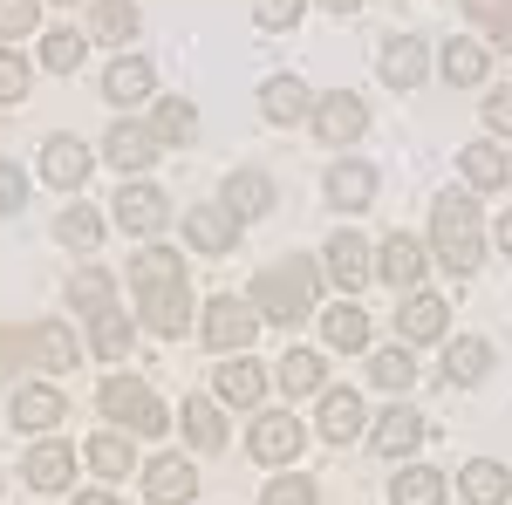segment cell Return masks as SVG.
I'll use <instances>...</instances> for the list:
<instances>
[{
    "instance_id": "6da1fadb",
    "label": "cell",
    "mask_w": 512,
    "mask_h": 505,
    "mask_svg": "<svg viewBox=\"0 0 512 505\" xmlns=\"http://www.w3.org/2000/svg\"><path fill=\"white\" fill-rule=\"evenodd\" d=\"M253 308L267 314V321H301V314H315V301H321V267L315 260H301V253H287V260H274V267L253 280V294H246Z\"/></svg>"
},
{
    "instance_id": "7a4b0ae2",
    "label": "cell",
    "mask_w": 512,
    "mask_h": 505,
    "mask_svg": "<svg viewBox=\"0 0 512 505\" xmlns=\"http://www.w3.org/2000/svg\"><path fill=\"white\" fill-rule=\"evenodd\" d=\"M431 253L444 260V267L458 273H478V260H485V239H478V198H437V212H431Z\"/></svg>"
},
{
    "instance_id": "3957f363",
    "label": "cell",
    "mask_w": 512,
    "mask_h": 505,
    "mask_svg": "<svg viewBox=\"0 0 512 505\" xmlns=\"http://www.w3.org/2000/svg\"><path fill=\"white\" fill-rule=\"evenodd\" d=\"M96 410H103L117 430H137V437H164V424H171V410L158 403V389L137 383V376H110V383L96 389Z\"/></svg>"
},
{
    "instance_id": "277c9868",
    "label": "cell",
    "mask_w": 512,
    "mask_h": 505,
    "mask_svg": "<svg viewBox=\"0 0 512 505\" xmlns=\"http://www.w3.org/2000/svg\"><path fill=\"white\" fill-rule=\"evenodd\" d=\"M260 335V308L253 301H239V294H219L212 308H205V342L219 355H246V342Z\"/></svg>"
},
{
    "instance_id": "5b68a950",
    "label": "cell",
    "mask_w": 512,
    "mask_h": 505,
    "mask_svg": "<svg viewBox=\"0 0 512 505\" xmlns=\"http://www.w3.org/2000/svg\"><path fill=\"white\" fill-rule=\"evenodd\" d=\"M301 444H308V430H301L294 410H267V417L253 424V437H246V451H253L260 465H294Z\"/></svg>"
},
{
    "instance_id": "8992f818",
    "label": "cell",
    "mask_w": 512,
    "mask_h": 505,
    "mask_svg": "<svg viewBox=\"0 0 512 505\" xmlns=\"http://www.w3.org/2000/svg\"><path fill=\"white\" fill-rule=\"evenodd\" d=\"M185 239H192L198 253L219 260V253H233V246H239V212L226 205V198H205V205L185 212Z\"/></svg>"
},
{
    "instance_id": "52a82bcc",
    "label": "cell",
    "mask_w": 512,
    "mask_h": 505,
    "mask_svg": "<svg viewBox=\"0 0 512 505\" xmlns=\"http://www.w3.org/2000/svg\"><path fill=\"white\" fill-rule=\"evenodd\" d=\"M117 226H123V233H137V239H158L164 226H171V198H164L158 185H144V178L123 185V192H117Z\"/></svg>"
},
{
    "instance_id": "ba28073f",
    "label": "cell",
    "mask_w": 512,
    "mask_h": 505,
    "mask_svg": "<svg viewBox=\"0 0 512 505\" xmlns=\"http://www.w3.org/2000/svg\"><path fill=\"white\" fill-rule=\"evenodd\" d=\"M321 192H328V205H335V212H362V205H376V164H362V157L328 164Z\"/></svg>"
},
{
    "instance_id": "9c48e42d",
    "label": "cell",
    "mask_w": 512,
    "mask_h": 505,
    "mask_svg": "<svg viewBox=\"0 0 512 505\" xmlns=\"http://www.w3.org/2000/svg\"><path fill=\"white\" fill-rule=\"evenodd\" d=\"M362 130H369V110H362V96L335 89V96H321V103H315V137H321V144H355Z\"/></svg>"
},
{
    "instance_id": "30bf717a",
    "label": "cell",
    "mask_w": 512,
    "mask_h": 505,
    "mask_svg": "<svg viewBox=\"0 0 512 505\" xmlns=\"http://www.w3.org/2000/svg\"><path fill=\"white\" fill-rule=\"evenodd\" d=\"M137 301H144V328H151V335H185V321H192V287H185V280L144 287Z\"/></svg>"
},
{
    "instance_id": "8fae6325",
    "label": "cell",
    "mask_w": 512,
    "mask_h": 505,
    "mask_svg": "<svg viewBox=\"0 0 512 505\" xmlns=\"http://www.w3.org/2000/svg\"><path fill=\"white\" fill-rule=\"evenodd\" d=\"M192 492H198V471L178 451H164V458L144 465V499L151 505H192Z\"/></svg>"
},
{
    "instance_id": "7c38bea8",
    "label": "cell",
    "mask_w": 512,
    "mask_h": 505,
    "mask_svg": "<svg viewBox=\"0 0 512 505\" xmlns=\"http://www.w3.org/2000/svg\"><path fill=\"white\" fill-rule=\"evenodd\" d=\"M321 253H328V260H321V273H328L342 294H355V287L376 273V267H369V239H362V233H335Z\"/></svg>"
},
{
    "instance_id": "4fadbf2b",
    "label": "cell",
    "mask_w": 512,
    "mask_h": 505,
    "mask_svg": "<svg viewBox=\"0 0 512 505\" xmlns=\"http://www.w3.org/2000/svg\"><path fill=\"white\" fill-rule=\"evenodd\" d=\"M444 321H451V301H444V294H424V287H410V301L396 308V335H403V342H437Z\"/></svg>"
},
{
    "instance_id": "5bb4252c",
    "label": "cell",
    "mask_w": 512,
    "mask_h": 505,
    "mask_svg": "<svg viewBox=\"0 0 512 505\" xmlns=\"http://www.w3.org/2000/svg\"><path fill=\"white\" fill-rule=\"evenodd\" d=\"M158 151H164V144L144 130V123H110V137H103V157L117 164L123 178H130V171H151V164H158Z\"/></svg>"
},
{
    "instance_id": "9a60e30c",
    "label": "cell",
    "mask_w": 512,
    "mask_h": 505,
    "mask_svg": "<svg viewBox=\"0 0 512 505\" xmlns=\"http://www.w3.org/2000/svg\"><path fill=\"white\" fill-rule=\"evenodd\" d=\"M41 178H48L55 192H82V178H89V151H82L76 137H48V144H41Z\"/></svg>"
},
{
    "instance_id": "2e32d148",
    "label": "cell",
    "mask_w": 512,
    "mask_h": 505,
    "mask_svg": "<svg viewBox=\"0 0 512 505\" xmlns=\"http://www.w3.org/2000/svg\"><path fill=\"white\" fill-rule=\"evenodd\" d=\"M369 444H376L383 458H403V451H417V444H424V417H417L410 403H390V410L376 417V430H369Z\"/></svg>"
},
{
    "instance_id": "e0dca14e",
    "label": "cell",
    "mask_w": 512,
    "mask_h": 505,
    "mask_svg": "<svg viewBox=\"0 0 512 505\" xmlns=\"http://www.w3.org/2000/svg\"><path fill=\"white\" fill-rule=\"evenodd\" d=\"M62 417H69L62 389H48V383H21L14 389V430H55Z\"/></svg>"
},
{
    "instance_id": "ac0fdd59",
    "label": "cell",
    "mask_w": 512,
    "mask_h": 505,
    "mask_svg": "<svg viewBox=\"0 0 512 505\" xmlns=\"http://www.w3.org/2000/svg\"><path fill=\"white\" fill-rule=\"evenodd\" d=\"M376 273L390 280L396 294H403V287H417V280H424V246H417L410 233H390L383 246H376Z\"/></svg>"
},
{
    "instance_id": "d6986e66",
    "label": "cell",
    "mask_w": 512,
    "mask_h": 505,
    "mask_svg": "<svg viewBox=\"0 0 512 505\" xmlns=\"http://www.w3.org/2000/svg\"><path fill=\"white\" fill-rule=\"evenodd\" d=\"M28 335V362L35 369H76V335L62 328V321H35V328H21Z\"/></svg>"
},
{
    "instance_id": "ffe728a7",
    "label": "cell",
    "mask_w": 512,
    "mask_h": 505,
    "mask_svg": "<svg viewBox=\"0 0 512 505\" xmlns=\"http://www.w3.org/2000/svg\"><path fill=\"white\" fill-rule=\"evenodd\" d=\"M308 110H315V96H308L301 76H274L267 89H260V117L267 123H301Z\"/></svg>"
},
{
    "instance_id": "44dd1931",
    "label": "cell",
    "mask_w": 512,
    "mask_h": 505,
    "mask_svg": "<svg viewBox=\"0 0 512 505\" xmlns=\"http://www.w3.org/2000/svg\"><path fill=\"white\" fill-rule=\"evenodd\" d=\"M21 471H28V485H35V492H62V485H69V471H76V451H69V444H35V451L21 458Z\"/></svg>"
},
{
    "instance_id": "7402d4cb",
    "label": "cell",
    "mask_w": 512,
    "mask_h": 505,
    "mask_svg": "<svg viewBox=\"0 0 512 505\" xmlns=\"http://www.w3.org/2000/svg\"><path fill=\"white\" fill-rule=\"evenodd\" d=\"M226 205H233L239 219H267L274 212V178L267 171H233L226 178Z\"/></svg>"
},
{
    "instance_id": "603a6c76",
    "label": "cell",
    "mask_w": 512,
    "mask_h": 505,
    "mask_svg": "<svg viewBox=\"0 0 512 505\" xmlns=\"http://www.w3.org/2000/svg\"><path fill=\"white\" fill-rule=\"evenodd\" d=\"M362 430V396L355 389H321V437L328 444H349Z\"/></svg>"
},
{
    "instance_id": "cb8c5ba5",
    "label": "cell",
    "mask_w": 512,
    "mask_h": 505,
    "mask_svg": "<svg viewBox=\"0 0 512 505\" xmlns=\"http://www.w3.org/2000/svg\"><path fill=\"white\" fill-rule=\"evenodd\" d=\"M151 89H158V76H151V62H137V55H123V62L103 69V96H110V103H144Z\"/></svg>"
},
{
    "instance_id": "d4e9b609",
    "label": "cell",
    "mask_w": 512,
    "mask_h": 505,
    "mask_svg": "<svg viewBox=\"0 0 512 505\" xmlns=\"http://www.w3.org/2000/svg\"><path fill=\"white\" fill-rule=\"evenodd\" d=\"M458 485H465V499H472V505H506L512 499V471L492 465V458H472V465L458 471Z\"/></svg>"
},
{
    "instance_id": "484cf974",
    "label": "cell",
    "mask_w": 512,
    "mask_h": 505,
    "mask_svg": "<svg viewBox=\"0 0 512 505\" xmlns=\"http://www.w3.org/2000/svg\"><path fill=\"white\" fill-rule=\"evenodd\" d=\"M390 505H444V471L437 465H403L390 478Z\"/></svg>"
},
{
    "instance_id": "4316f807",
    "label": "cell",
    "mask_w": 512,
    "mask_h": 505,
    "mask_svg": "<svg viewBox=\"0 0 512 505\" xmlns=\"http://www.w3.org/2000/svg\"><path fill=\"white\" fill-rule=\"evenodd\" d=\"M444 376H451V383H485V376H492V342H478V335H465V342H451V349H444Z\"/></svg>"
},
{
    "instance_id": "83f0119b",
    "label": "cell",
    "mask_w": 512,
    "mask_h": 505,
    "mask_svg": "<svg viewBox=\"0 0 512 505\" xmlns=\"http://www.w3.org/2000/svg\"><path fill=\"white\" fill-rule=\"evenodd\" d=\"M383 82H390V89H417V82H424V41L417 35H396L390 48H383Z\"/></svg>"
},
{
    "instance_id": "f1b7e54d",
    "label": "cell",
    "mask_w": 512,
    "mask_h": 505,
    "mask_svg": "<svg viewBox=\"0 0 512 505\" xmlns=\"http://www.w3.org/2000/svg\"><path fill=\"white\" fill-rule=\"evenodd\" d=\"M280 389H287V396H315V389H328V362H321L315 349H287L280 355Z\"/></svg>"
},
{
    "instance_id": "f546056e",
    "label": "cell",
    "mask_w": 512,
    "mask_h": 505,
    "mask_svg": "<svg viewBox=\"0 0 512 505\" xmlns=\"http://www.w3.org/2000/svg\"><path fill=\"white\" fill-rule=\"evenodd\" d=\"M458 164H465V178H472L478 192H499V185L512 178V157L499 151V144H465V157H458Z\"/></svg>"
},
{
    "instance_id": "4dcf8cb0",
    "label": "cell",
    "mask_w": 512,
    "mask_h": 505,
    "mask_svg": "<svg viewBox=\"0 0 512 505\" xmlns=\"http://www.w3.org/2000/svg\"><path fill=\"white\" fill-rule=\"evenodd\" d=\"M219 396H226V403H239V410H253V403L267 396L260 362H219Z\"/></svg>"
},
{
    "instance_id": "1f68e13d",
    "label": "cell",
    "mask_w": 512,
    "mask_h": 505,
    "mask_svg": "<svg viewBox=\"0 0 512 505\" xmlns=\"http://www.w3.org/2000/svg\"><path fill=\"white\" fill-rule=\"evenodd\" d=\"M321 335H328V349H369V314H362V308H355V301H349V308H328V314H321Z\"/></svg>"
},
{
    "instance_id": "d6a6232c",
    "label": "cell",
    "mask_w": 512,
    "mask_h": 505,
    "mask_svg": "<svg viewBox=\"0 0 512 505\" xmlns=\"http://www.w3.org/2000/svg\"><path fill=\"white\" fill-rule=\"evenodd\" d=\"M164 280H185V253L151 246V253H137V260H130V287H137V294H144V287H164Z\"/></svg>"
},
{
    "instance_id": "836d02e7",
    "label": "cell",
    "mask_w": 512,
    "mask_h": 505,
    "mask_svg": "<svg viewBox=\"0 0 512 505\" xmlns=\"http://www.w3.org/2000/svg\"><path fill=\"white\" fill-rule=\"evenodd\" d=\"M89 342H96L103 362H123V355H130V314H123V308L89 314Z\"/></svg>"
},
{
    "instance_id": "e575fe53",
    "label": "cell",
    "mask_w": 512,
    "mask_h": 505,
    "mask_svg": "<svg viewBox=\"0 0 512 505\" xmlns=\"http://www.w3.org/2000/svg\"><path fill=\"white\" fill-rule=\"evenodd\" d=\"M185 437H192L198 451H219V444H226V417H219V403L185 396Z\"/></svg>"
},
{
    "instance_id": "d590c367",
    "label": "cell",
    "mask_w": 512,
    "mask_h": 505,
    "mask_svg": "<svg viewBox=\"0 0 512 505\" xmlns=\"http://www.w3.org/2000/svg\"><path fill=\"white\" fill-rule=\"evenodd\" d=\"M110 301H117V280H110L103 267H82L76 280H69V308H82V314H103Z\"/></svg>"
},
{
    "instance_id": "8d00e7d4",
    "label": "cell",
    "mask_w": 512,
    "mask_h": 505,
    "mask_svg": "<svg viewBox=\"0 0 512 505\" xmlns=\"http://www.w3.org/2000/svg\"><path fill=\"white\" fill-rule=\"evenodd\" d=\"M82 458H89V471H103V478H130V444H123L117 430H103V437H89V444H82Z\"/></svg>"
},
{
    "instance_id": "74e56055",
    "label": "cell",
    "mask_w": 512,
    "mask_h": 505,
    "mask_svg": "<svg viewBox=\"0 0 512 505\" xmlns=\"http://www.w3.org/2000/svg\"><path fill=\"white\" fill-rule=\"evenodd\" d=\"M55 239L76 246V253H96V246H103V219H96L89 205H69V212L55 219Z\"/></svg>"
},
{
    "instance_id": "f35d334b",
    "label": "cell",
    "mask_w": 512,
    "mask_h": 505,
    "mask_svg": "<svg viewBox=\"0 0 512 505\" xmlns=\"http://www.w3.org/2000/svg\"><path fill=\"white\" fill-rule=\"evenodd\" d=\"M82 55H89V35H76V28H55V35L41 41V62H48L55 76H76Z\"/></svg>"
},
{
    "instance_id": "ab89813d",
    "label": "cell",
    "mask_w": 512,
    "mask_h": 505,
    "mask_svg": "<svg viewBox=\"0 0 512 505\" xmlns=\"http://www.w3.org/2000/svg\"><path fill=\"white\" fill-rule=\"evenodd\" d=\"M89 35H96V41H130V35H137V7H130V0H96Z\"/></svg>"
},
{
    "instance_id": "60d3db41",
    "label": "cell",
    "mask_w": 512,
    "mask_h": 505,
    "mask_svg": "<svg viewBox=\"0 0 512 505\" xmlns=\"http://www.w3.org/2000/svg\"><path fill=\"white\" fill-rule=\"evenodd\" d=\"M151 137H158V144H192V137H198V110H192V103H178V96H171V103H158Z\"/></svg>"
},
{
    "instance_id": "b9f144b4",
    "label": "cell",
    "mask_w": 512,
    "mask_h": 505,
    "mask_svg": "<svg viewBox=\"0 0 512 505\" xmlns=\"http://www.w3.org/2000/svg\"><path fill=\"white\" fill-rule=\"evenodd\" d=\"M444 82H458V89L485 82V48H478V41H451V48H444Z\"/></svg>"
},
{
    "instance_id": "7bdbcfd3",
    "label": "cell",
    "mask_w": 512,
    "mask_h": 505,
    "mask_svg": "<svg viewBox=\"0 0 512 505\" xmlns=\"http://www.w3.org/2000/svg\"><path fill=\"white\" fill-rule=\"evenodd\" d=\"M369 376H376L383 389H410V383H417V362H410V342H396V349L369 355Z\"/></svg>"
},
{
    "instance_id": "ee69618b",
    "label": "cell",
    "mask_w": 512,
    "mask_h": 505,
    "mask_svg": "<svg viewBox=\"0 0 512 505\" xmlns=\"http://www.w3.org/2000/svg\"><path fill=\"white\" fill-rule=\"evenodd\" d=\"M465 21L492 41H512V0H465Z\"/></svg>"
},
{
    "instance_id": "f6af8a7d",
    "label": "cell",
    "mask_w": 512,
    "mask_h": 505,
    "mask_svg": "<svg viewBox=\"0 0 512 505\" xmlns=\"http://www.w3.org/2000/svg\"><path fill=\"white\" fill-rule=\"evenodd\" d=\"M301 14H308V0H253V21H260L267 35H287Z\"/></svg>"
},
{
    "instance_id": "bcb514c9",
    "label": "cell",
    "mask_w": 512,
    "mask_h": 505,
    "mask_svg": "<svg viewBox=\"0 0 512 505\" xmlns=\"http://www.w3.org/2000/svg\"><path fill=\"white\" fill-rule=\"evenodd\" d=\"M28 76H35V69H28L14 48H0V103H21V96H28Z\"/></svg>"
},
{
    "instance_id": "7dc6e473",
    "label": "cell",
    "mask_w": 512,
    "mask_h": 505,
    "mask_svg": "<svg viewBox=\"0 0 512 505\" xmlns=\"http://www.w3.org/2000/svg\"><path fill=\"white\" fill-rule=\"evenodd\" d=\"M267 505H321V492H315V478L294 471V478H274L267 485Z\"/></svg>"
},
{
    "instance_id": "c3c4849f",
    "label": "cell",
    "mask_w": 512,
    "mask_h": 505,
    "mask_svg": "<svg viewBox=\"0 0 512 505\" xmlns=\"http://www.w3.org/2000/svg\"><path fill=\"white\" fill-rule=\"evenodd\" d=\"M41 0H0V35H35Z\"/></svg>"
},
{
    "instance_id": "681fc988",
    "label": "cell",
    "mask_w": 512,
    "mask_h": 505,
    "mask_svg": "<svg viewBox=\"0 0 512 505\" xmlns=\"http://www.w3.org/2000/svg\"><path fill=\"white\" fill-rule=\"evenodd\" d=\"M21 205H28V178H21V164L0 157V212H21Z\"/></svg>"
},
{
    "instance_id": "f907efd6",
    "label": "cell",
    "mask_w": 512,
    "mask_h": 505,
    "mask_svg": "<svg viewBox=\"0 0 512 505\" xmlns=\"http://www.w3.org/2000/svg\"><path fill=\"white\" fill-rule=\"evenodd\" d=\"M21 362H28V335H21V328H0V383H7Z\"/></svg>"
},
{
    "instance_id": "816d5d0a",
    "label": "cell",
    "mask_w": 512,
    "mask_h": 505,
    "mask_svg": "<svg viewBox=\"0 0 512 505\" xmlns=\"http://www.w3.org/2000/svg\"><path fill=\"white\" fill-rule=\"evenodd\" d=\"M485 123L512 137V89H492V96H485Z\"/></svg>"
},
{
    "instance_id": "f5cc1de1",
    "label": "cell",
    "mask_w": 512,
    "mask_h": 505,
    "mask_svg": "<svg viewBox=\"0 0 512 505\" xmlns=\"http://www.w3.org/2000/svg\"><path fill=\"white\" fill-rule=\"evenodd\" d=\"M321 7H328V14H355L362 0H321Z\"/></svg>"
},
{
    "instance_id": "db71d44e",
    "label": "cell",
    "mask_w": 512,
    "mask_h": 505,
    "mask_svg": "<svg viewBox=\"0 0 512 505\" xmlns=\"http://www.w3.org/2000/svg\"><path fill=\"white\" fill-rule=\"evenodd\" d=\"M76 505H117V499H110V492H82Z\"/></svg>"
},
{
    "instance_id": "11a10c76",
    "label": "cell",
    "mask_w": 512,
    "mask_h": 505,
    "mask_svg": "<svg viewBox=\"0 0 512 505\" xmlns=\"http://www.w3.org/2000/svg\"><path fill=\"white\" fill-rule=\"evenodd\" d=\"M499 246H506V253H512V212H506V219H499Z\"/></svg>"
}]
</instances>
